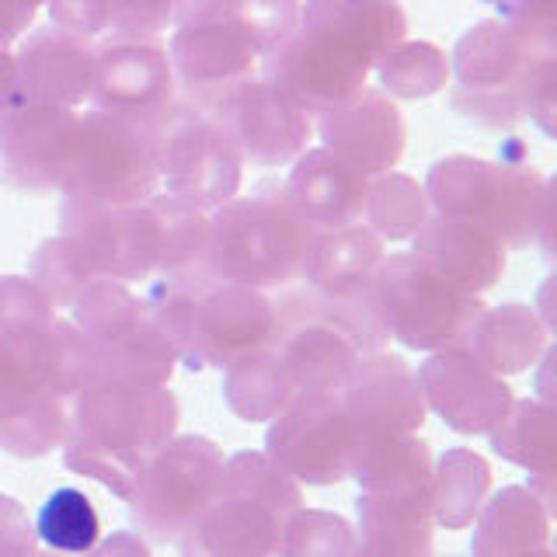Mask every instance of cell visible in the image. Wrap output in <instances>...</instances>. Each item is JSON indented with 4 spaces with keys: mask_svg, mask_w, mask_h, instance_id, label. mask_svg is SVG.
<instances>
[{
    "mask_svg": "<svg viewBox=\"0 0 557 557\" xmlns=\"http://www.w3.org/2000/svg\"><path fill=\"white\" fill-rule=\"evenodd\" d=\"M178 429V400L164 383L91 380L74 394L63 463L129 502L144 463Z\"/></svg>",
    "mask_w": 557,
    "mask_h": 557,
    "instance_id": "cell-1",
    "label": "cell"
},
{
    "mask_svg": "<svg viewBox=\"0 0 557 557\" xmlns=\"http://www.w3.org/2000/svg\"><path fill=\"white\" fill-rule=\"evenodd\" d=\"M147 310L191 370H226L275 338V304L251 286L223 283L206 265L188 275L157 278Z\"/></svg>",
    "mask_w": 557,
    "mask_h": 557,
    "instance_id": "cell-2",
    "label": "cell"
},
{
    "mask_svg": "<svg viewBox=\"0 0 557 557\" xmlns=\"http://www.w3.org/2000/svg\"><path fill=\"white\" fill-rule=\"evenodd\" d=\"M318 237L286 188L261 185L255 196H234L209 213L206 269L223 283L269 289L304 278L307 258Z\"/></svg>",
    "mask_w": 557,
    "mask_h": 557,
    "instance_id": "cell-3",
    "label": "cell"
},
{
    "mask_svg": "<svg viewBox=\"0 0 557 557\" xmlns=\"http://www.w3.org/2000/svg\"><path fill=\"white\" fill-rule=\"evenodd\" d=\"M304 509L293 481L269 453H234L213 505L178 544L185 557H275L286 519Z\"/></svg>",
    "mask_w": 557,
    "mask_h": 557,
    "instance_id": "cell-4",
    "label": "cell"
},
{
    "mask_svg": "<svg viewBox=\"0 0 557 557\" xmlns=\"http://www.w3.org/2000/svg\"><path fill=\"white\" fill-rule=\"evenodd\" d=\"M422 188L435 216L481 223L505 248H527L547 231L550 182L530 164H487L481 157L453 153L432 164Z\"/></svg>",
    "mask_w": 557,
    "mask_h": 557,
    "instance_id": "cell-5",
    "label": "cell"
},
{
    "mask_svg": "<svg viewBox=\"0 0 557 557\" xmlns=\"http://www.w3.org/2000/svg\"><path fill=\"white\" fill-rule=\"evenodd\" d=\"M373 296L387 338L422 352L467 348L484 318L478 293L453 286L418 255L383 258L373 272Z\"/></svg>",
    "mask_w": 557,
    "mask_h": 557,
    "instance_id": "cell-6",
    "label": "cell"
},
{
    "mask_svg": "<svg viewBox=\"0 0 557 557\" xmlns=\"http://www.w3.org/2000/svg\"><path fill=\"white\" fill-rule=\"evenodd\" d=\"M60 191L104 206H144L153 199L161 191L153 126L98 109L81 112Z\"/></svg>",
    "mask_w": 557,
    "mask_h": 557,
    "instance_id": "cell-7",
    "label": "cell"
},
{
    "mask_svg": "<svg viewBox=\"0 0 557 557\" xmlns=\"http://www.w3.org/2000/svg\"><path fill=\"white\" fill-rule=\"evenodd\" d=\"M153 153L168 196L213 213L226 206L244 182V161L231 139L196 101H174L153 122Z\"/></svg>",
    "mask_w": 557,
    "mask_h": 557,
    "instance_id": "cell-8",
    "label": "cell"
},
{
    "mask_svg": "<svg viewBox=\"0 0 557 557\" xmlns=\"http://www.w3.org/2000/svg\"><path fill=\"white\" fill-rule=\"evenodd\" d=\"M226 457L206 435L168 440L144 463L133 484L129 505L136 522L153 540H182L213 505L223 484Z\"/></svg>",
    "mask_w": 557,
    "mask_h": 557,
    "instance_id": "cell-9",
    "label": "cell"
},
{
    "mask_svg": "<svg viewBox=\"0 0 557 557\" xmlns=\"http://www.w3.org/2000/svg\"><path fill=\"white\" fill-rule=\"evenodd\" d=\"M265 446L293 481L338 484L352 478L359 432L338 391H300L272 418Z\"/></svg>",
    "mask_w": 557,
    "mask_h": 557,
    "instance_id": "cell-10",
    "label": "cell"
},
{
    "mask_svg": "<svg viewBox=\"0 0 557 557\" xmlns=\"http://www.w3.org/2000/svg\"><path fill=\"white\" fill-rule=\"evenodd\" d=\"M231 139L244 164L283 168L307 150L313 119L278 91L265 77L237 81L226 91L196 101Z\"/></svg>",
    "mask_w": 557,
    "mask_h": 557,
    "instance_id": "cell-11",
    "label": "cell"
},
{
    "mask_svg": "<svg viewBox=\"0 0 557 557\" xmlns=\"http://www.w3.org/2000/svg\"><path fill=\"white\" fill-rule=\"evenodd\" d=\"M60 223L63 244L91 278H115V283L153 278L157 258L147 206H104L63 196Z\"/></svg>",
    "mask_w": 557,
    "mask_h": 557,
    "instance_id": "cell-12",
    "label": "cell"
},
{
    "mask_svg": "<svg viewBox=\"0 0 557 557\" xmlns=\"http://www.w3.org/2000/svg\"><path fill=\"white\" fill-rule=\"evenodd\" d=\"M77 115L74 109L39 101H17L0 115V182L28 196L60 191L74 150Z\"/></svg>",
    "mask_w": 557,
    "mask_h": 557,
    "instance_id": "cell-13",
    "label": "cell"
},
{
    "mask_svg": "<svg viewBox=\"0 0 557 557\" xmlns=\"http://www.w3.org/2000/svg\"><path fill=\"white\" fill-rule=\"evenodd\" d=\"M174 91L178 81L161 42L112 35L95 49V84L87 101L91 109L153 126L174 104Z\"/></svg>",
    "mask_w": 557,
    "mask_h": 557,
    "instance_id": "cell-14",
    "label": "cell"
},
{
    "mask_svg": "<svg viewBox=\"0 0 557 557\" xmlns=\"http://www.w3.org/2000/svg\"><path fill=\"white\" fill-rule=\"evenodd\" d=\"M554 60V22H481L460 35L449 77L463 91H519L533 70Z\"/></svg>",
    "mask_w": 557,
    "mask_h": 557,
    "instance_id": "cell-15",
    "label": "cell"
},
{
    "mask_svg": "<svg viewBox=\"0 0 557 557\" xmlns=\"http://www.w3.org/2000/svg\"><path fill=\"white\" fill-rule=\"evenodd\" d=\"M261 60H265V81L275 84L310 119L362 91L366 77H370V66H362L327 35L307 25H296L289 39Z\"/></svg>",
    "mask_w": 557,
    "mask_h": 557,
    "instance_id": "cell-16",
    "label": "cell"
},
{
    "mask_svg": "<svg viewBox=\"0 0 557 557\" xmlns=\"http://www.w3.org/2000/svg\"><path fill=\"white\" fill-rule=\"evenodd\" d=\"M425 408L443 414V422L460 435L492 432V425L509 411L512 391L498 373L478 362L467 348H443L414 373Z\"/></svg>",
    "mask_w": 557,
    "mask_h": 557,
    "instance_id": "cell-17",
    "label": "cell"
},
{
    "mask_svg": "<svg viewBox=\"0 0 557 557\" xmlns=\"http://www.w3.org/2000/svg\"><path fill=\"white\" fill-rule=\"evenodd\" d=\"M338 397L359 440L380 432H418L429 414L414 370L400 356L387 352L362 356L342 383Z\"/></svg>",
    "mask_w": 557,
    "mask_h": 557,
    "instance_id": "cell-18",
    "label": "cell"
},
{
    "mask_svg": "<svg viewBox=\"0 0 557 557\" xmlns=\"http://www.w3.org/2000/svg\"><path fill=\"white\" fill-rule=\"evenodd\" d=\"M318 133L331 153L356 164L370 178L397 168L408 136L394 98L373 91V87H362L352 98L338 101L335 109L321 112Z\"/></svg>",
    "mask_w": 557,
    "mask_h": 557,
    "instance_id": "cell-19",
    "label": "cell"
},
{
    "mask_svg": "<svg viewBox=\"0 0 557 557\" xmlns=\"http://www.w3.org/2000/svg\"><path fill=\"white\" fill-rule=\"evenodd\" d=\"M17 84L25 101L57 104V109H81L91 101L95 84V46L91 39L70 35L57 25L22 35L14 52Z\"/></svg>",
    "mask_w": 557,
    "mask_h": 557,
    "instance_id": "cell-20",
    "label": "cell"
},
{
    "mask_svg": "<svg viewBox=\"0 0 557 557\" xmlns=\"http://www.w3.org/2000/svg\"><path fill=\"white\" fill-rule=\"evenodd\" d=\"M174 81H178L191 101H206L237 81L255 77L258 49L231 25L220 22H188L178 25L168 46Z\"/></svg>",
    "mask_w": 557,
    "mask_h": 557,
    "instance_id": "cell-21",
    "label": "cell"
},
{
    "mask_svg": "<svg viewBox=\"0 0 557 557\" xmlns=\"http://www.w3.org/2000/svg\"><path fill=\"white\" fill-rule=\"evenodd\" d=\"M283 188L296 206V213L310 226L338 231V226L362 223L366 196H370V174L342 161L327 147H307L293 161L289 182Z\"/></svg>",
    "mask_w": 557,
    "mask_h": 557,
    "instance_id": "cell-22",
    "label": "cell"
},
{
    "mask_svg": "<svg viewBox=\"0 0 557 557\" xmlns=\"http://www.w3.org/2000/svg\"><path fill=\"white\" fill-rule=\"evenodd\" d=\"M414 251L453 286L467 293H484L498 283L505 272V240L481 223L453 220V216H429L414 237Z\"/></svg>",
    "mask_w": 557,
    "mask_h": 557,
    "instance_id": "cell-23",
    "label": "cell"
},
{
    "mask_svg": "<svg viewBox=\"0 0 557 557\" xmlns=\"http://www.w3.org/2000/svg\"><path fill=\"white\" fill-rule=\"evenodd\" d=\"M300 25L327 35L348 57L373 70L397 42H405L408 14L397 0H307L300 4Z\"/></svg>",
    "mask_w": 557,
    "mask_h": 557,
    "instance_id": "cell-24",
    "label": "cell"
},
{
    "mask_svg": "<svg viewBox=\"0 0 557 557\" xmlns=\"http://www.w3.org/2000/svg\"><path fill=\"white\" fill-rule=\"evenodd\" d=\"M356 512L359 530L352 557H432V492H362L356 502Z\"/></svg>",
    "mask_w": 557,
    "mask_h": 557,
    "instance_id": "cell-25",
    "label": "cell"
},
{
    "mask_svg": "<svg viewBox=\"0 0 557 557\" xmlns=\"http://www.w3.org/2000/svg\"><path fill=\"white\" fill-rule=\"evenodd\" d=\"M550 509L533 487H502L481 505L474 527V557H527L547 550Z\"/></svg>",
    "mask_w": 557,
    "mask_h": 557,
    "instance_id": "cell-26",
    "label": "cell"
},
{
    "mask_svg": "<svg viewBox=\"0 0 557 557\" xmlns=\"http://www.w3.org/2000/svg\"><path fill=\"white\" fill-rule=\"evenodd\" d=\"M352 478L362 492L411 495L432 492V453L418 432H380L359 440Z\"/></svg>",
    "mask_w": 557,
    "mask_h": 557,
    "instance_id": "cell-27",
    "label": "cell"
},
{
    "mask_svg": "<svg viewBox=\"0 0 557 557\" xmlns=\"http://www.w3.org/2000/svg\"><path fill=\"white\" fill-rule=\"evenodd\" d=\"M383 255V240L366 223L318 231L304 269V283L318 293H352L373 283V272Z\"/></svg>",
    "mask_w": 557,
    "mask_h": 557,
    "instance_id": "cell-28",
    "label": "cell"
},
{
    "mask_svg": "<svg viewBox=\"0 0 557 557\" xmlns=\"http://www.w3.org/2000/svg\"><path fill=\"white\" fill-rule=\"evenodd\" d=\"M91 380L168 383L174 362H178V352L164 338V331L157 327L150 310H144L109 342H91Z\"/></svg>",
    "mask_w": 557,
    "mask_h": 557,
    "instance_id": "cell-29",
    "label": "cell"
},
{
    "mask_svg": "<svg viewBox=\"0 0 557 557\" xmlns=\"http://www.w3.org/2000/svg\"><path fill=\"white\" fill-rule=\"evenodd\" d=\"M547 348H550L547 327L540 324L536 313L522 304H505L498 310H484L467 352L502 376V373H522Z\"/></svg>",
    "mask_w": 557,
    "mask_h": 557,
    "instance_id": "cell-30",
    "label": "cell"
},
{
    "mask_svg": "<svg viewBox=\"0 0 557 557\" xmlns=\"http://www.w3.org/2000/svg\"><path fill=\"white\" fill-rule=\"evenodd\" d=\"M188 22L231 25L258 49V57H269L300 25V0H185L174 28Z\"/></svg>",
    "mask_w": 557,
    "mask_h": 557,
    "instance_id": "cell-31",
    "label": "cell"
},
{
    "mask_svg": "<svg viewBox=\"0 0 557 557\" xmlns=\"http://www.w3.org/2000/svg\"><path fill=\"white\" fill-rule=\"evenodd\" d=\"M144 206L153 226V258H157L153 275L174 278L202 269L206 244H209V213L168 196V191H157Z\"/></svg>",
    "mask_w": 557,
    "mask_h": 557,
    "instance_id": "cell-32",
    "label": "cell"
},
{
    "mask_svg": "<svg viewBox=\"0 0 557 557\" xmlns=\"http://www.w3.org/2000/svg\"><path fill=\"white\" fill-rule=\"evenodd\" d=\"M296 394L300 391L293 387L286 366L272 345L255 348V352L226 366L223 397H226V405H231V411L244 418V422H269V418L283 411Z\"/></svg>",
    "mask_w": 557,
    "mask_h": 557,
    "instance_id": "cell-33",
    "label": "cell"
},
{
    "mask_svg": "<svg viewBox=\"0 0 557 557\" xmlns=\"http://www.w3.org/2000/svg\"><path fill=\"white\" fill-rule=\"evenodd\" d=\"M60 394H28L0 400V449L11 457L35 460L63 446L70 411Z\"/></svg>",
    "mask_w": 557,
    "mask_h": 557,
    "instance_id": "cell-34",
    "label": "cell"
},
{
    "mask_svg": "<svg viewBox=\"0 0 557 557\" xmlns=\"http://www.w3.org/2000/svg\"><path fill=\"white\" fill-rule=\"evenodd\" d=\"M492 487V467L470 449H449L432 467V519L446 530H467Z\"/></svg>",
    "mask_w": 557,
    "mask_h": 557,
    "instance_id": "cell-35",
    "label": "cell"
},
{
    "mask_svg": "<svg viewBox=\"0 0 557 557\" xmlns=\"http://www.w3.org/2000/svg\"><path fill=\"white\" fill-rule=\"evenodd\" d=\"M425 188L400 171H383L370 178V196H366L362 223L380 240H411L425 226L429 213Z\"/></svg>",
    "mask_w": 557,
    "mask_h": 557,
    "instance_id": "cell-36",
    "label": "cell"
},
{
    "mask_svg": "<svg viewBox=\"0 0 557 557\" xmlns=\"http://www.w3.org/2000/svg\"><path fill=\"white\" fill-rule=\"evenodd\" d=\"M492 446L498 457L527 467L530 474H550L554 470V432L550 408L540 400H512L498 422L492 425Z\"/></svg>",
    "mask_w": 557,
    "mask_h": 557,
    "instance_id": "cell-37",
    "label": "cell"
},
{
    "mask_svg": "<svg viewBox=\"0 0 557 557\" xmlns=\"http://www.w3.org/2000/svg\"><path fill=\"white\" fill-rule=\"evenodd\" d=\"M35 540L63 557H84L101 540V519L81 487H57L39 516H35Z\"/></svg>",
    "mask_w": 557,
    "mask_h": 557,
    "instance_id": "cell-38",
    "label": "cell"
},
{
    "mask_svg": "<svg viewBox=\"0 0 557 557\" xmlns=\"http://www.w3.org/2000/svg\"><path fill=\"white\" fill-rule=\"evenodd\" d=\"M383 95L418 101L449 84V57L435 42H397L376 66Z\"/></svg>",
    "mask_w": 557,
    "mask_h": 557,
    "instance_id": "cell-39",
    "label": "cell"
},
{
    "mask_svg": "<svg viewBox=\"0 0 557 557\" xmlns=\"http://www.w3.org/2000/svg\"><path fill=\"white\" fill-rule=\"evenodd\" d=\"M356 530L335 512L321 509H296L283 536H278L275 557H352Z\"/></svg>",
    "mask_w": 557,
    "mask_h": 557,
    "instance_id": "cell-40",
    "label": "cell"
},
{
    "mask_svg": "<svg viewBox=\"0 0 557 557\" xmlns=\"http://www.w3.org/2000/svg\"><path fill=\"white\" fill-rule=\"evenodd\" d=\"M32 283L46 293L52 307H74L77 296L91 283H98V278L87 275V269L66 248L63 237H49L39 244V251L32 258Z\"/></svg>",
    "mask_w": 557,
    "mask_h": 557,
    "instance_id": "cell-41",
    "label": "cell"
},
{
    "mask_svg": "<svg viewBox=\"0 0 557 557\" xmlns=\"http://www.w3.org/2000/svg\"><path fill=\"white\" fill-rule=\"evenodd\" d=\"M185 0H109L112 35L119 39H147L157 42L161 35L178 22Z\"/></svg>",
    "mask_w": 557,
    "mask_h": 557,
    "instance_id": "cell-42",
    "label": "cell"
},
{
    "mask_svg": "<svg viewBox=\"0 0 557 557\" xmlns=\"http://www.w3.org/2000/svg\"><path fill=\"white\" fill-rule=\"evenodd\" d=\"M449 101L463 119L478 122L484 129H512L522 119L519 91H463V87H453Z\"/></svg>",
    "mask_w": 557,
    "mask_h": 557,
    "instance_id": "cell-43",
    "label": "cell"
},
{
    "mask_svg": "<svg viewBox=\"0 0 557 557\" xmlns=\"http://www.w3.org/2000/svg\"><path fill=\"white\" fill-rule=\"evenodd\" d=\"M49 14L52 25L81 35V39H95V35L109 32V0H49Z\"/></svg>",
    "mask_w": 557,
    "mask_h": 557,
    "instance_id": "cell-44",
    "label": "cell"
},
{
    "mask_svg": "<svg viewBox=\"0 0 557 557\" xmlns=\"http://www.w3.org/2000/svg\"><path fill=\"white\" fill-rule=\"evenodd\" d=\"M35 550V527L22 502L0 495V557H28Z\"/></svg>",
    "mask_w": 557,
    "mask_h": 557,
    "instance_id": "cell-45",
    "label": "cell"
},
{
    "mask_svg": "<svg viewBox=\"0 0 557 557\" xmlns=\"http://www.w3.org/2000/svg\"><path fill=\"white\" fill-rule=\"evenodd\" d=\"M522 115H530L550 136L554 119V60H544L522 84Z\"/></svg>",
    "mask_w": 557,
    "mask_h": 557,
    "instance_id": "cell-46",
    "label": "cell"
},
{
    "mask_svg": "<svg viewBox=\"0 0 557 557\" xmlns=\"http://www.w3.org/2000/svg\"><path fill=\"white\" fill-rule=\"evenodd\" d=\"M484 4H495L505 22L527 25V22H554L557 0H484Z\"/></svg>",
    "mask_w": 557,
    "mask_h": 557,
    "instance_id": "cell-47",
    "label": "cell"
},
{
    "mask_svg": "<svg viewBox=\"0 0 557 557\" xmlns=\"http://www.w3.org/2000/svg\"><path fill=\"white\" fill-rule=\"evenodd\" d=\"M84 557H150V550L136 533H112L109 540H98Z\"/></svg>",
    "mask_w": 557,
    "mask_h": 557,
    "instance_id": "cell-48",
    "label": "cell"
},
{
    "mask_svg": "<svg viewBox=\"0 0 557 557\" xmlns=\"http://www.w3.org/2000/svg\"><path fill=\"white\" fill-rule=\"evenodd\" d=\"M22 98V84H17V63H14V52L0 49V115L11 112Z\"/></svg>",
    "mask_w": 557,
    "mask_h": 557,
    "instance_id": "cell-49",
    "label": "cell"
},
{
    "mask_svg": "<svg viewBox=\"0 0 557 557\" xmlns=\"http://www.w3.org/2000/svg\"><path fill=\"white\" fill-rule=\"evenodd\" d=\"M14 8H22V11H28V14H39V8L42 4H49V0H11Z\"/></svg>",
    "mask_w": 557,
    "mask_h": 557,
    "instance_id": "cell-50",
    "label": "cell"
},
{
    "mask_svg": "<svg viewBox=\"0 0 557 557\" xmlns=\"http://www.w3.org/2000/svg\"><path fill=\"white\" fill-rule=\"evenodd\" d=\"M28 557H63V554H52V550H32Z\"/></svg>",
    "mask_w": 557,
    "mask_h": 557,
    "instance_id": "cell-51",
    "label": "cell"
},
{
    "mask_svg": "<svg viewBox=\"0 0 557 557\" xmlns=\"http://www.w3.org/2000/svg\"><path fill=\"white\" fill-rule=\"evenodd\" d=\"M527 557H554V554H550V547H547V550H536V554H527Z\"/></svg>",
    "mask_w": 557,
    "mask_h": 557,
    "instance_id": "cell-52",
    "label": "cell"
}]
</instances>
